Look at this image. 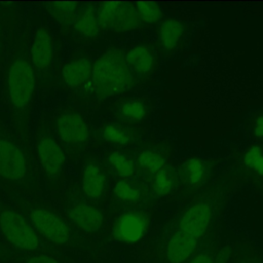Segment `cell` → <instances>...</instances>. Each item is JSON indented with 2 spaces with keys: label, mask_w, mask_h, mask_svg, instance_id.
I'll return each mask as SVG.
<instances>
[{
  "label": "cell",
  "mask_w": 263,
  "mask_h": 263,
  "mask_svg": "<svg viewBox=\"0 0 263 263\" xmlns=\"http://www.w3.org/2000/svg\"><path fill=\"white\" fill-rule=\"evenodd\" d=\"M91 83L100 98H109L127 90L133 84V73L125 55L118 49L103 53L92 66Z\"/></svg>",
  "instance_id": "cell-1"
},
{
  "label": "cell",
  "mask_w": 263,
  "mask_h": 263,
  "mask_svg": "<svg viewBox=\"0 0 263 263\" xmlns=\"http://www.w3.org/2000/svg\"><path fill=\"white\" fill-rule=\"evenodd\" d=\"M8 96L10 104L16 110H23L30 104L35 89L32 65L26 58L15 59L8 70Z\"/></svg>",
  "instance_id": "cell-2"
},
{
  "label": "cell",
  "mask_w": 263,
  "mask_h": 263,
  "mask_svg": "<svg viewBox=\"0 0 263 263\" xmlns=\"http://www.w3.org/2000/svg\"><path fill=\"white\" fill-rule=\"evenodd\" d=\"M0 230L15 248L33 251L39 247V237L32 225L17 212L3 210L0 213Z\"/></svg>",
  "instance_id": "cell-3"
},
{
  "label": "cell",
  "mask_w": 263,
  "mask_h": 263,
  "mask_svg": "<svg viewBox=\"0 0 263 263\" xmlns=\"http://www.w3.org/2000/svg\"><path fill=\"white\" fill-rule=\"evenodd\" d=\"M101 29L124 32L137 28L141 20L134 5L126 2H104L97 11Z\"/></svg>",
  "instance_id": "cell-4"
},
{
  "label": "cell",
  "mask_w": 263,
  "mask_h": 263,
  "mask_svg": "<svg viewBox=\"0 0 263 263\" xmlns=\"http://www.w3.org/2000/svg\"><path fill=\"white\" fill-rule=\"evenodd\" d=\"M30 220L38 233L55 245H64L70 239L69 226L57 215L45 209L33 210L30 214Z\"/></svg>",
  "instance_id": "cell-5"
},
{
  "label": "cell",
  "mask_w": 263,
  "mask_h": 263,
  "mask_svg": "<svg viewBox=\"0 0 263 263\" xmlns=\"http://www.w3.org/2000/svg\"><path fill=\"white\" fill-rule=\"evenodd\" d=\"M27 172V162L21 148L9 140L0 139V177L18 181Z\"/></svg>",
  "instance_id": "cell-6"
},
{
  "label": "cell",
  "mask_w": 263,
  "mask_h": 263,
  "mask_svg": "<svg viewBox=\"0 0 263 263\" xmlns=\"http://www.w3.org/2000/svg\"><path fill=\"white\" fill-rule=\"evenodd\" d=\"M212 219V209L209 203L199 201L190 205L179 220V231L198 239L208 229Z\"/></svg>",
  "instance_id": "cell-7"
},
{
  "label": "cell",
  "mask_w": 263,
  "mask_h": 263,
  "mask_svg": "<svg viewBox=\"0 0 263 263\" xmlns=\"http://www.w3.org/2000/svg\"><path fill=\"white\" fill-rule=\"evenodd\" d=\"M37 155L42 170L49 177H58L64 170L65 153L52 138L45 136L38 141Z\"/></svg>",
  "instance_id": "cell-8"
},
{
  "label": "cell",
  "mask_w": 263,
  "mask_h": 263,
  "mask_svg": "<svg viewBox=\"0 0 263 263\" xmlns=\"http://www.w3.org/2000/svg\"><path fill=\"white\" fill-rule=\"evenodd\" d=\"M55 128L62 141L71 145H80L89 137L88 126L84 119L77 113L66 112L59 116Z\"/></svg>",
  "instance_id": "cell-9"
},
{
  "label": "cell",
  "mask_w": 263,
  "mask_h": 263,
  "mask_svg": "<svg viewBox=\"0 0 263 263\" xmlns=\"http://www.w3.org/2000/svg\"><path fill=\"white\" fill-rule=\"evenodd\" d=\"M147 228V219L138 212L122 214L113 228L114 237L122 242H136L140 240Z\"/></svg>",
  "instance_id": "cell-10"
},
{
  "label": "cell",
  "mask_w": 263,
  "mask_h": 263,
  "mask_svg": "<svg viewBox=\"0 0 263 263\" xmlns=\"http://www.w3.org/2000/svg\"><path fill=\"white\" fill-rule=\"evenodd\" d=\"M53 54V38L49 29L42 27L37 30L31 47L32 65L38 72L47 70Z\"/></svg>",
  "instance_id": "cell-11"
},
{
  "label": "cell",
  "mask_w": 263,
  "mask_h": 263,
  "mask_svg": "<svg viewBox=\"0 0 263 263\" xmlns=\"http://www.w3.org/2000/svg\"><path fill=\"white\" fill-rule=\"evenodd\" d=\"M69 217L78 228L86 232L98 231L104 221L103 214L97 208L84 202L72 206L69 211Z\"/></svg>",
  "instance_id": "cell-12"
},
{
  "label": "cell",
  "mask_w": 263,
  "mask_h": 263,
  "mask_svg": "<svg viewBox=\"0 0 263 263\" xmlns=\"http://www.w3.org/2000/svg\"><path fill=\"white\" fill-rule=\"evenodd\" d=\"M195 237L182 231H177L168 239L166 246V257L171 263H182L188 259L197 246Z\"/></svg>",
  "instance_id": "cell-13"
},
{
  "label": "cell",
  "mask_w": 263,
  "mask_h": 263,
  "mask_svg": "<svg viewBox=\"0 0 263 263\" xmlns=\"http://www.w3.org/2000/svg\"><path fill=\"white\" fill-rule=\"evenodd\" d=\"M125 61L132 73L146 75L154 67L155 55L150 46L138 44L128 50L125 55Z\"/></svg>",
  "instance_id": "cell-14"
},
{
  "label": "cell",
  "mask_w": 263,
  "mask_h": 263,
  "mask_svg": "<svg viewBox=\"0 0 263 263\" xmlns=\"http://www.w3.org/2000/svg\"><path fill=\"white\" fill-rule=\"evenodd\" d=\"M91 72V63L87 59L81 58L71 61L63 67L62 78L67 86L76 88L89 80Z\"/></svg>",
  "instance_id": "cell-15"
},
{
  "label": "cell",
  "mask_w": 263,
  "mask_h": 263,
  "mask_svg": "<svg viewBox=\"0 0 263 263\" xmlns=\"http://www.w3.org/2000/svg\"><path fill=\"white\" fill-rule=\"evenodd\" d=\"M81 186L84 194L90 199H99L106 187V179L102 171L95 164H87L82 174Z\"/></svg>",
  "instance_id": "cell-16"
},
{
  "label": "cell",
  "mask_w": 263,
  "mask_h": 263,
  "mask_svg": "<svg viewBox=\"0 0 263 263\" xmlns=\"http://www.w3.org/2000/svg\"><path fill=\"white\" fill-rule=\"evenodd\" d=\"M184 33V26L176 18L164 20L158 29V38L164 49H173L179 43Z\"/></svg>",
  "instance_id": "cell-17"
},
{
  "label": "cell",
  "mask_w": 263,
  "mask_h": 263,
  "mask_svg": "<svg viewBox=\"0 0 263 263\" xmlns=\"http://www.w3.org/2000/svg\"><path fill=\"white\" fill-rule=\"evenodd\" d=\"M74 28L83 37L91 38L98 35L101 28L97 16V11H95L93 8H84L76 17Z\"/></svg>",
  "instance_id": "cell-18"
},
{
  "label": "cell",
  "mask_w": 263,
  "mask_h": 263,
  "mask_svg": "<svg viewBox=\"0 0 263 263\" xmlns=\"http://www.w3.org/2000/svg\"><path fill=\"white\" fill-rule=\"evenodd\" d=\"M205 174V167L203 162L196 158L192 157L187 159L181 166L180 177L182 181L188 185H196L201 182Z\"/></svg>",
  "instance_id": "cell-19"
},
{
  "label": "cell",
  "mask_w": 263,
  "mask_h": 263,
  "mask_svg": "<svg viewBox=\"0 0 263 263\" xmlns=\"http://www.w3.org/2000/svg\"><path fill=\"white\" fill-rule=\"evenodd\" d=\"M108 161L114 172L122 178H129L135 174V162L127 154L121 151H113L109 155Z\"/></svg>",
  "instance_id": "cell-20"
},
{
  "label": "cell",
  "mask_w": 263,
  "mask_h": 263,
  "mask_svg": "<svg viewBox=\"0 0 263 263\" xmlns=\"http://www.w3.org/2000/svg\"><path fill=\"white\" fill-rule=\"evenodd\" d=\"M138 164L143 171L155 174L164 167L165 158L162 154L156 151L144 150L138 156Z\"/></svg>",
  "instance_id": "cell-21"
},
{
  "label": "cell",
  "mask_w": 263,
  "mask_h": 263,
  "mask_svg": "<svg viewBox=\"0 0 263 263\" xmlns=\"http://www.w3.org/2000/svg\"><path fill=\"white\" fill-rule=\"evenodd\" d=\"M175 184L174 174L166 167L161 168L154 174L152 187L157 196H164L168 194Z\"/></svg>",
  "instance_id": "cell-22"
},
{
  "label": "cell",
  "mask_w": 263,
  "mask_h": 263,
  "mask_svg": "<svg viewBox=\"0 0 263 263\" xmlns=\"http://www.w3.org/2000/svg\"><path fill=\"white\" fill-rule=\"evenodd\" d=\"M121 118L128 121L142 120L146 115L145 104L140 100H129L124 102L118 110Z\"/></svg>",
  "instance_id": "cell-23"
},
{
  "label": "cell",
  "mask_w": 263,
  "mask_h": 263,
  "mask_svg": "<svg viewBox=\"0 0 263 263\" xmlns=\"http://www.w3.org/2000/svg\"><path fill=\"white\" fill-rule=\"evenodd\" d=\"M102 137L105 141L115 145H125L130 140L127 129L115 123L105 124L102 128Z\"/></svg>",
  "instance_id": "cell-24"
},
{
  "label": "cell",
  "mask_w": 263,
  "mask_h": 263,
  "mask_svg": "<svg viewBox=\"0 0 263 263\" xmlns=\"http://www.w3.org/2000/svg\"><path fill=\"white\" fill-rule=\"evenodd\" d=\"M135 8L141 22L144 23H155L159 21L162 16V11L160 6L156 2L151 1H139L136 2Z\"/></svg>",
  "instance_id": "cell-25"
},
{
  "label": "cell",
  "mask_w": 263,
  "mask_h": 263,
  "mask_svg": "<svg viewBox=\"0 0 263 263\" xmlns=\"http://www.w3.org/2000/svg\"><path fill=\"white\" fill-rule=\"evenodd\" d=\"M246 166L258 176H263V149L259 146L250 147L243 156Z\"/></svg>",
  "instance_id": "cell-26"
},
{
  "label": "cell",
  "mask_w": 263,
  "mask_h": 263,
  "mask_svg": "<svg viewBox=\"0 0 263 263\" xmlns=\"http://www.w3.org/2000/svg\"><path fill=\"white\" fill-rule=\"evenodd\" d=\"M115 196L124 201H136L141 196V190L127 181H118L113 188Z\"/></svg>",
  "instance_id": "cell-27"
},
{
  "label": "cell",
  "mask_w": 263,
  "mask_h": 263,
  "mask_svg": "<svg viewBox=\"0 0 263 263\" xmlns=\"http://www.w3.org/2000/svg\"><path fill=\"white\" fill-rule=\"evenodd\" d=\"M49 12L52 17L62 21L68 18L76 9V2H50L49 4Z\"/></svg>",
  "instance_id": "cell-28"
},
{
  "label": "cell",
  "mask_w": 263,
  "mask_h": 263,
  "mask_svg": "<svg viewBox=\"0 0 263 263\" xmlns=\"http://www.w3.org/2000/svg\"><path fill=\"white\" fill-rule=\"evenodd\" d=\"M27 263H58V261L49 256V255H44V254H38V255H34L32 256Z\"/></svg>",
  "instance_id": "cell-29"
},
{
  "label": "cell",
  "mask_w": 263,
  "mask_h": 263,
  "mask_svg": "<svg viewBox=\"0 0 263 263\" xmlns=\"http://www.w3.org/2000/svg\"><path fill=\"white\" fill-rule=\"evenodd\" d=\"M189 263H215V262L211 255L206 253H201L196 255Z\"/></svg>",
  "instance_id": "cell-30"
},
{
  "label": "cell",
  "mask_w": 263,
  "mask_h": 263,
  "mask_svg": "<svg viewBox=\"0 0 263 263\" xmlns=\"http://www.w3.org/2000/svg\"><path fill=\"white\" fill-rule=\"evenodd\" d=\"M254 133L257 137L263 139V114L256 119L254 123Z\"/></svg>",
  "instance_id": "cell-31"
},
{
  "label": "cell",
  "mask_w": 263,
  "mask_h": 263,
  "mask_svg": "<svg viewBox=\"0 0 263 263\" xmlns=\"http://www.w3.org/2000/svg\"><path fill=\"white\" fill-rule=\"evenodd\" d=\"M243 263H248V262H243Z\"/></svg>",
  "instance_id": "cell-32"
}]
</instances>
